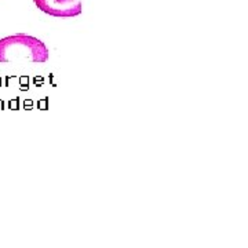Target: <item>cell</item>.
<instances>
[{"mask_svg":"<svg viewBox=\"0 0 248 248\" xmlns=\"http://www.w3.org/2000/svg\"><path fill=\"white\" fill-rule=\"evenodd\" d=\"M27 60L31 62L45 63L48 60V50L42 40L33 36H7L0 40V63Z\"/></svg>","mask_w":248,"mask_h":248,"instance_id":"1","label":"cell"},{"mask_svg":"<svg viewBox=\"0 0 248 248\" xmlns=\"http://www.w3.org/2000/svg\"><path fill=\"white\" fill-rule=\"evenodd\" d=\"M37 9L53 17H76L81 13V0H33Z\"/></svg>","mask_w":248,"mask_h":248,"instance_id":"2","label":"cell"}]
</instances>
